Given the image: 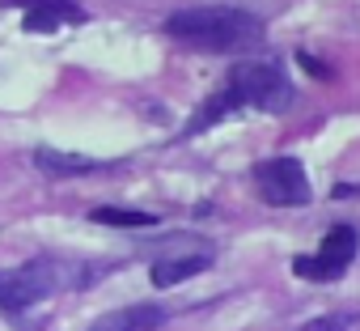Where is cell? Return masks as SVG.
Masks as SVG:
<instances>
[{"instance_id":"obj_1","label":"cell","mask_w":360,"mask_h":331,"mask_svg":"<svg viewBox=\"0 0 360 331\" xmlns=\"http://www.w3.org/2000/svg\"><path fill=\"white\" fill-rule=\"evenodd\" d=\"M165 35H174L187 47H200V51H242L263 39V22L246 9L200 5V9H178L165 22Z\"/></svg>"},{"instance_id":"obj_2","label":"cell","mask_w":360,"mask_h":331,"mask_svg":"<svg viewBox=\"0 0 360 331\" xmlns=\"http://www.w3.org/2000/svg\"><path fill=\"white\" fill-rule=\"evenodd\" d=\"M229 98V106H259V111H284L292 106V85L276 64H238L229 73V85L221 89Z\"/></svg>"},{"instance_id":"obj_3","label":"cell","mask_w":360,"mask_h":331,"mask_svg":"<svg viewBox=\"0 0 360 331\" xmlns=\"http://www.w3.org/2000/svg\"><path fill=\"white\" fill-rule=\"evenodd\" d=\"M255 183L259 196L276 208H301L309 204V179H305V166L297 157H267L255 166Z\"/></svg>"},{"instance_id":"obj_4","label":"cell","mask_w":360,"mask_h":331,"mask_svg":"<svg viewBox=\"0 0 360 331\" xmlns=\"http://www.w3.org/2000/svg\"><path fill=\"white\" fill-rule=\"evenodd\" d=\"M60 289V268L51 259L22 263L13 272H0V310H26Z\"/></svg>"},{"instance_id":"obj_5","label":"cell","mask_w":360,"mask_h":331,"mask_svg":"<svg viewBox=\"0 0 360 331\" xmlns=\"http://www.w3.org/2000/svg\"><path fill=\"white\" fill-rule=\"evenodd\" d=\"M356 259V230L352 225H335L326 238H322V251L318 255H301L292 259V272L305 276V280H339Z\"/></svg>"},{"instance_id":"obj_6","label":"cell","mask_w":360,"mask_h":331,"mask_svg":"<svg viewBox=\"0 0 360 331\" xmlns=\"http://www.w3.org/2000/svg\"><path fill=\"white\" fill-rule=\"evenodd\" d=\"M212 263V242H204V238H174L157 259H153V268H148V276H153V285H178V280H187V276H195V272H204Z\"/></svg>"},{"instance_id":"obj_7","label":"cell","mask_w":360,"mask_h":331,"mask_svg":"<svg viewBox=\"0 0 360 331\" xmlns=\"http://www.w3.org/2000/svg\"><path fill=\"white\" fill-rule=\"evenodd\" d=\"M165 323L161 306H131V310H110L102 314L89 331H157Z\"/></svg>"},{"instance_id":"obj_8","label":"cell","mask_w":360,"mask_h":331,"mask_svg":"<svg viewBox=\"0 0 360 331\" xmlns=\"http://www.w3.org/2000/svg\"><path fill=\"white\" fill-rule=\"evenodd\" d=\"M34 161H39V170H47V175H56V179H72V175L102 170V161L81 157V153H64V149H39Z\"/></svg>"},{"instance_id":"obj_9","label":"cell","mask_w":360,"mask_h":331,"mask_svg":"<svg viewBox=\"0 0 360 331\" xmlns=\"http://www.w3.org/2000/svg\"><path fill=\"white\" fill-rule=\"evenodd\" d=\"M60 22H81V9H77V5H39V9L26 18L30 30H56Z\"/></svg>"},{"instance_id":"obj_10","label":"cell","mask_w":360,"mask_h":331,"mask_svg":"<svg viewBox=\"0 0 360 331\" xmlns=\"http://www.w3.org/2000/svg\"><path fill=\"white\" fill-rule=\"evenodd\" d=\"M89 217L102 225H157L153 213H136V208H94Z\"/></svg>"},{"instance_id":"obj_11","label":"cell","mask_w":360,"mask_h":331,"mask_svg":"<svg viewBox=\"0 0 360 331\" xmlns=\"http://www.w3.org/2000/svg\"><path fill=\"white\" fill-rule=\"evenodd\" d=\"M347 327H352V314H326V318L305 323L301 331H347Z\"/></svg>"}]
</instances>
